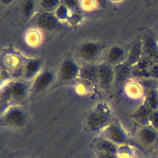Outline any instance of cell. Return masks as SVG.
Segmentation results:
<instances>
[{"label": "cell", "mask_w": 158, "mask_h": 158, "mask_svg": "<svg viewBox=\"0 0 158 158\" xmlns=\"http://www.w3.org/2000/svg\"><path fill=\"white\" fill-rule=\"evenodd\" d=\"M98 48L94 44H86L80 49L81 55L86 59H92L95 57L98 52Z\"/></svg>", "instance_id": "1"}, {"label": "cell", "mask_w": 158, "mask_h": 158, "mask_svg": "<svg viewBox=\"0 0 158 158\" xmlns=\"http://www.w3.org/2000/svg\"><path fill=\"white\" fill-rule=\"evenodd\" d=\"M32 9H33V3H32V2L30 0L27 1L24 4V7H23L24 14L25 15L30 14Z\"/></svg>", "instance_id": "11"}, {"label": "cell", "mask_w": 158, "mask_h": 158, "mask_svg": "<svg viewBox=\"0 0 158 158\" xmlns=\"http://www.w3.org/2000/svg\"><path fill=\"white\" fill-rule=\"evenodd\" d=\"M4 2H10L11 1V0H2Z\"/></svg>", "instance_id": "14"}, {"label": "cell", "mask_w": 158, "mask_h": 158, "mask_svg": "<svg viewBox=\"0 0 158 158\" xmlns=\"http://www.w3.org/2000/svg\"><path fill=\"white\" fill-rule=\"evenodd\" d=\"M58 0H43L42 4L43 7L48 9H51L56 6Z\"/></svg>", "instance_id": "9"}, {"label": "cell", "mask_w": 158, "mask_h": 158, "mask_svg": "<svg viewBox=\"0 0 158 158\" xmlns=\"http://www.w3.org/2000/svg\"><path fill=\"white\" fill-rule=\"evenodd\" d=\"M39 23L43 27L51 28H54L56 25L55 19L50 14H43L39 17Z\"/></svg>", "instance_id": "4"}, {"label": "cell", "mask_w": 158, "mask_h": 158, "mask_svg": "<svg viewBox=\"0 0 158 158\" xmlns=\"http://www.w3.org/2000/svg\"><path fill=\"white\" fill-rule=\"evenodd\" d=\"M139 53V46H135V48L133 49V50L130 55V57H129L130 62H133L134 61H135L137 59V58L138 57Z\"/></svg>", "instance_id": "8"}, {"label": "cell", "mask_w": 158, "mask_h": 158, "mask_svg": "<svg viewBox=\"0 0 158 158\" xmlns=\"http://www.w3.org/2000/svg\"><path fill=\"white\" fill-rule=\"evenodd\" d=\"M98 77L104 83H109L112 78V72L107 65H102L98 70Z\"/></svg>", "instance_id": "2"}, {"label": "cell", "mask_w": 158, "mask_h": 158, "mask_svg": "<svg viewBox=\"0 0 158 158\" xmlns=\"http://www.w3.org/2000/svg\"><path fill=\"white\" fill-rule=\"evenodd\" d=\"M52 79V75L50 73L46 72L43 74L36 82V87L38 89H41L46 86Z\"/></svg>", "instance_id": "5"}, {"label": "cell", "mask_w": 158, "mask_h": 158, "mask_svg": "<svg viewBox=\"0 0 158 158\" xmlns=\"http://www.w3.org/2000/svg\"><path fill=\"white\" fill-rule=\"evenodd\" d=\"M123 55L122 50L118 48L114 47L111 49L110 52L109 54V58L112 62H115L119 60Z\"/></svg>", "instance_id": "6"}, {"label": "cell", "mask_w": 158, "mask_h": 158, "mask_svg": "<svg viewBox=\"0 0 158 158\" xmlns=\"http://www.w3.org/2000/svg\"><path fill=\"white\" fill-rule=\"evenodd\" d=\"M23 88L20 85H17L14 87V93L16 95H19L22 93Z\"/></svg>", "instance_id": "13"}, {"label": "cell", "mask_w": 158, "mask_h": 158, "mask_svg": "<svg viewBox=\"0 0 158 158\" xmlns=\"http://www.w3.org/2000/svg\"><path fill=\"white\" fill-rule=\"evenodd\" d=\"M98 76V70L94 67H88L83 72V77L87 79H94Z\"/></svg>", "instance_id": "7"}, {"label": "cell", "mask_w": 158, "mask_h": 158, "mask_svg": "<svg viewBox=\"0 0 158 158\" xmlns=\"http://www.w3.org/2000/svg\"><path fill=\"white\" fill-rule=\"evenodd\" d=\"M127 69L126 67H122L120 68H119L117 70V78L118 79H124L127 75Z\"/></svg>", "instance_id": "10"}, {"label": "cell", "mask_w": 158, "mask_h": 158, "mask_svg": "<svg viewBox=\"0 0 158 158\" xmlns=\"http://www.w3.org/2000/svg\"><path fill=\"white\" fill-rule=\"evenodd\" d=\"M38 67V63L37 62H31L27 67V73L28 74L32 73Z\"/></svg>", "instance_id": "12"}, {"label": "cell", "mask_w": 158, "mask_h": 158, "mask_svg": "<svg viewBox=\"0 0 158 158\" xmlns=\"http://www.w3.org/2000/svg\"><path fill=\"white\" fill-rule=\"evenodd\" d=\"M76 72V68L75 65L70 62H67L64 64L61 69L62 77L65 79H70L72 78Z\"/></svg>", "instance_id": "3"}]
</instances>
